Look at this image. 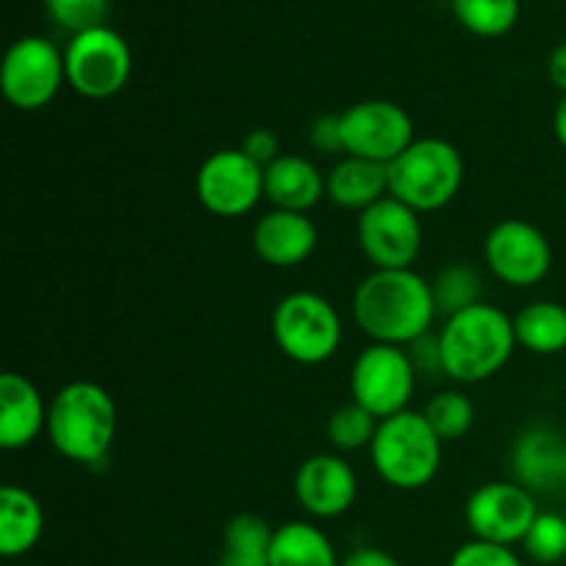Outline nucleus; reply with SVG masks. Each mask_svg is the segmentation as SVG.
<instances>
[{"mask_svg": "<svg viewBox=\"0 0 566 566\" xmlns=\"http://www.w3.org/2000/svg\"><path fill=\"white\" fill-rule=\"evenodd\" d=\"M354 318L374 343L407 348L437 318L431 282L412 269H374L354 291Z\"/></svg>", "mask_w": 566, "mask_h": 566, "instance_id": "obj_1", "label": "nucleus"}, {"mask_svg": "<svg viewBox=\"0 0 566 566\" xmlns=\"http://www.w3.org/2000/svg\"><path fill=\"white\" fill-rule=\"evenodd\" d=\"M446 376L462 385H479L501 374L517 348L514 318L495 304H475L451 315L440 332Z\"/></svg>", "mask_w": 566, "mask_h": 566, "instance_id": "obj_2", "label": "nucleus"}, {"mask_svg": "<svg viewBox=\"0 0 566 566\" xmlns=\"http://www.w3.org/2000/svg\"><path fill=\"white\" fill-rule=\"evenodd\" d=\"M116 403L94 381L61 387L48 409V437L55 451L77 464H97L108 457L116 437Z\"/></svg>", "mask_w": 566, "mask_h": 566, "instance_id": "obj_3", "label": "nucleus"}, {"mask_svg": "<svg viewBox=\"0 0 566 566\" xmlns=\"http://www.w3.org/2000/svg\"><path fill=\"white\" fill-rule=\"evenodd\" d=\"M446 442L431 431L423 412H398L379 420L374 442H370V464L392 490L415 492L434 481L442 464Z\"/></svg>", "mask_w": 566, "mask_h": 566, "instance_id": "obj_4", "label": "nucleus"}, {"mask_svg": "<svg viewBox=\"0 0 566 566\" xmlns=\"http://www.w3.org/2000/svg\"><path fill=\"white\" fill-rule=\"evenodd\" d=\"M390 197L418 213H434L457 199L464 182L462 153L446 138H415L390 166Z\"/></svg>", "mask_w": 566, "mask_h": 566, "instance_id": "obj_5", "label": "nucleus"}, {"mask_svg": "<svg viewBox=\"0 0 566 566\" xmlns=\"http://www.w3.org/2000/svg\"><path fill=\"white\" fill-rule=\"evenodd\" d=\"M274 340L287 359L298 365H321L340 348L343 324L324 296L310 291L287 293L271 318Z\"/></svg>", "mask_w": 566, "mask_h": 566, "instance_id": "obj_6", "label": "nucleus"}, {"mask_svg": "<svg viewBox=\"0 0 566 566\" xmlns=\"http://www.w3.org/2000/svg\"><path fill=\"white\" fill-rule=\"evenodd\" d=\"M352 401L368 409L379 420L407 412L418 374L407 348L370 343L352 365Z\"/></svg>", "mask_w": 566, "mask_h": 566, "instance_id": "obj_7", "label": "nucleus"}, {"mask_svg": "<svg viewBox=\"0 0 566 566\" xmlns=\"http://www.w3.org/2000/svg\"><path fill=\"white\" fill-rule=\"evenodd\" d=\"M66 83L88 99L114 97L133 72V53L125 39L108 25L77 33L64 53Z\"/></svg>", "mask_w": 566, "mask_h": 566, "instance_id": "obj_8", "label": "nucleus"}, {"mask_svg": "<svg viewBox=\"0 0 566 566\" xmlns=\"http://www.w3.org/2000/svg\"><path fill=\"white\" fill-rule=\"evenodd\" d=\"M66 81L64 55L50 39L22 36L6 53L0 66L3 97L20 111H39L59 94Z\"/></svg>", "mask_w": 566, "mask_h": 566, "instance_id": "obj_9", "label": "nucleus"}, {"mask_svg": "<svg viewBox=\"0 0 566 566\" xmlns=\"http://www.w3.org/2000/svg\"><path fill=\"white\" fill-rule=\"evenodd\" d=\"M265 197V169L243 149H219L197 171V199L219 219H241Z\"/></svg>", "mask_w": 566, "mask_h": 566, "instance_id": "obj_10", "label": "nucleus"}, {"mask_svg": "<svg viewBox=\"0 0 566 566\" xmlns=\"http://www.w3.org/2000/svg\"><path fill=\"white\" fill-rule=\"evenodd\" d=\"M357 238L374 269H412L423 249V224L418 210L385 197L359 213Z\"/></svg>", "mask_w": 566, "mask_h": 566, "instance_id": "obj_11", "label": "nucleus"}, {"mask_svg": "<svg viewBox=\"0 0 566 566\" xmlns=\"http://www.w3.org/2000/svg\"><path fill=\"white\" fill-rule=\"evenodd\" d=\"M343 144L352 158L390 166L415 142L412 116L390 99H363L340 114Z\"/></svg>", "mask_w": 566, "mask_h": 566, "instance_id": "obj_12", "label": "nucleus"}, {"mask_svg": "<svg viewBox=\"0 0 566 566\" xmlns=\"http://www.w3.org/2000/svg\"><path fill=\"white\" fill-rule=\"evenodd\" d=\"M539 517L534 495L517 481H492L479 486L464 506V520L473 539L492 545H517L528 536L531 525Z\"/></svg>", "mask_w": 566, "mask_h": 566, "instance_id": "obj_13", "label": "nucleus"}, {"mask_svg": "<svg viewBox=\"0 0 566 566\" xmlns=\"http://www.w3.org/2000/svg\"><path fill=\"white\" fill-rule=\"evenodd\" d=\"M484 258L492 274L512 287H531L553 265L551 241L539 227L523 219L497 221L484 241Z\"/></svg>", "mask_w": 566, "mask_h": 566, "instance_id": "obj_14", "label": "nucleus"}, {"mask_svg": "<svg viewBox=\"0 0 566 566\" xmlns=\"http://www.w3.org/2000/svg\"><path fill=\"white\" fill-rule=\"evenodd\" d=\"M296 501L310 517L335 520L346 514L357 501V473L346 459L335 453H315L304 459L293 481Z\"/></svg>", "mask_w": 566, "mask_h": 566, "instance_id": "obj_15", "label": "nucleus"}, {"mask_svg": "<svg viewBox=\"0 0 566 566\" xmlns=\"http://www.w3.org/2000/svg\"><path fill=\"white\" fill-rule=\"evenodd\" d=\"M512 473L531 495L562 490L566 486V437L547 423L520 431L512 446Z\"/></svg>", "mask_w": 566, "mask_h": 566, "instance_id": "obj_16", "label": "nucleus"}, {"mask_svg": "<svg viewBox=\"0 0 566 566\" xmlns=\"http://www.w3.org/2000/svg\"><path fill=\"white\" fill-rule=\"evenodd\" d=\"M252 247L263 263L274 269H293L315 252L318 230L307 213L274 208L254 224Z\"/></svg>", "mask_w": 566, "mask_h": 566, "instance_id": "obj_17", "label": "nucleus"}, {"mask_svg": "<svg viewBox=\"0 0 566 566\" xmlns=\"http://www.w3.org/2000/svg\"><path fill=\"white\" fill-rule=\"evenodd\" d=\"M48 409L42 392L20 374L0 376V448L22 451L48 429Z\"/></svg>", "mask_w": 566, "mask_h": 566, "instance_id": "obj_18", "label": "nucleus"}, {"mask_svg": "<svg viewBox=\"0 0 566 566\" xmlns=\"http://www.w3.org/2000/svg\"><path fill=\"white\" fill-rule=\"evenodd\" d=\"M326 197V175L302 155H280L265 166V199L276 210L307 213Z\"/></svg>", "mask_w": 566, "mask_h": 566, "instance_id": "obj_19", "label": "nucleus"}, {"mask_svg": "<svg viewBox=\"0 0 566 566\" xmlns=\"http://www.w3.org/2000/svg\"><path fill=\"white\" fill-rule=\"evenodd\" d=\"M326 197L346 210H368L379 199L390 197V175L385 164L346 155L326 175Z\"/></svg>", "mask_w": 566, "mask_h": 566, "instance_id": "obj_20", "label": "nucleus"}, {"mask_svg": "<svg viewBox=\"0 0 566 566\" xmlns=\"http://www.w3.org/2000/svg\"><path fill=\"white\" fill-rule=\"evenodd\" d=\"M44 534L42 503L25 486L6 484L0 490V553L20 558L39 545Z\"/></svg>", "mask_w": 566, "mask_h": 566, "instance_id": "obj_21", "label": "nucleus"}, {"mask_svg": "<svg viewBox=\"0 0 566 566\" xmlns=\"http://www.w3.org/2000/svg\"><path fill=\"white\" fill-rule=\"evenodd\" d=\"M271 566H340V558L324 531L296 520L274 531Z\"/></svg>", "mask_w": 566, "mask_h": 566, "instance_id": "obj_22", "label": "nucleus"}, {"mask_svg": "<svg viewBox=\"0 0 566 566\" xmlns=\"http://www.w3.org/2000/svg\"><path fill=\"white\" fill-rule=\"evenodd\" d=\"M517 346L553 357L566 348V307L558 302H534L514 315Z\"/></svg>", "mask_w": 566, "mask_h": 566, "instance_id": "obj_23", "label": "nucleus"}, {"mask_svg": "<svg viewBox=\"0 0 566 566\" xmlns=\"http://www.w3.org/2000/svg\"><path fill=\"white\" fill-rule=\"evenodd\" d=\"M274 531L258 514H235L224 528V553L219 566H271Z\"/></svg>", "mask_w": 566, "mask_h": 566, "instance_id": "obj_24", "label": "nucleus"}, {"mask_svg": "<svg viewBox=\"0 0 566 566\" xmlns=\"http://www.w3.org/2000/svg\"><path fill=\"white\" fill-rule=\"evenodd\" d=\"M481 293H484L481 274L464 263L446 265V269L431 280V296H434L437 315L442 313L446 318L464 313V310L484 302Z\"/></svg>", "mask_w": 566, "mask_h": 566, "instance_id": "obj_25", "label": "nucleus"}, {"mask_svg": "<svg viewBox=\"0 0 566 566\" xmlns=\"http://www.w3.org/2000/svg\"><path fill=\"white\" fill-rule=\"evenodd\" d=\"M423 418L442 442H457L473 429L475 407L464 392L446 390L437 392V396L426 403Z\"/></svg>", "mask_w": 566, "mask_h": 566, "instance_id": "obj_26", "label": "nucleus"}, {"mask_svg": "<svg viewBox=\"0 0 566 566\" xmlns=\"http://www.w3.org/2000/svg\"><path fill=\"white\" fill-rule=\"evenodd\" d=\"M453 14L475 36H503L517 22L520 0H453Z\"/></svg>", "mask_w": 566, "mask_h": 566, "instance_id": "obj_27", "label": "nucleus"}, {"mask_svg": "<svg viewBox=\"0 0 566 566\" xmlns=\"http://www.w3.org/2000/svg\"><path fill=\"white\" fill-rule=\"evenodd\" d=\"M376 429H379V418L359 407L357 401H348L329 415L326 437L337 451H365L374 442Z\"/></svg>", "mask_w": 566, "mask_h": 566, "instance_id": "obj_28", "label": "nucleus"}, {"mask_svg": "<svg viewBox=\"0 0 566 566\" xmlns=\"http://www.w3.org/2000/svg\"><path fill=\"white\" fill-rule=\"evenodd\" d=\"M525 553L536 564H558L566 558V517L553 512H539L523 539Z\"/></svg>", "mask_w": 566, "mask_h": 566, "instance_id": "obj_29", "label": "nucleus"}, {"mask_svg": "<svg viewBox=\"0 0 566 566\" xmlns=\"http://www.w3.org/2000/svg\"><path fill=\"white\" fill-rule=\"evenodd\" d=\"M50 20L59 28L70 31L72 36L77 33L103 28L108 20L111 0H44Z\"/></svg>", "mask_w": 566, "mask_h": 566, "instance_id": "obj_30", "label": "nucleus"}, {"mask_svg": "<svg viewBox=\"0 0 566 566\" xmlns=\"http://www.w3.org/2000/svg\"><path fill=\"white\" fill-rule=\"evenodd\" d=\"M448 566H523L517 553L506 545H492V542H464L457 553H453Z\"/></svg>", "mask_w": 566, "mask_h": 566, "instance_id": "obj_31", "label": "nucleus"}, {"mask_svg": "<svg viewBox=\"0 0 566 566\" xmlns=\"http://www.w3.org/2000/svg\"><path fill=\"white\" fill-rule=\"evenodd\" d=\"M409 359L415 365V374L418 376H446V365H442V346H440V335H423L418 337L415 343L407 346Z\"/></svg>", "mask_w": 566, "mask_h": 566, "instance_id": "obj_32", "label": "nucleus"}, {"mask_svg": "<svg viewBox=\"0 0 566 566\" xmlns=\"http://www.w3.org/2000/svg\"><path fill=\"white\" fill-rule=\"evenodd\" d=\"M310 147L321 155H337L346 153V144H343V122L340 114H326L310 125Z\"/></svg>", "mask_w": 566, "mask_h": 566, "instance_id": "obj_33", "label": "nucleus"}, {"mask_svg": "<svg viewBox=\"0 0 566 566\" xmlns=\"http://www.w3.org/2000/svg\"><path fill=\"white\" fill-rule=\"evenodd\" d=\"M241 149L243 155H249V158L254 160L258 166H271L276 158H280V138H276L274 130H265V127H254V130H249L247 136H243L241 142Z\"/></svg>", "mask_w": 566, "mask_h": 566, "instance_id": "obj_34", "label": "nucleus"}, {"mask_svg": "<svg viewBox=\"0 0 566 566\" xmlns=\"http://www.w3.org/2000/svg\"><path fill=\"white\" fill-rule=\"evenodd\" d=\"M340 566H401V562L379 547H357L343 558Z\"/></svg>", "mask_w": 566, "mask_h": 566, "instance_id": "obj_35", "label": "nucleus"}, {"mask_svg": "<svg viewBox=\"0 0 566 566\" xmlns=\"http://www.w3.org/2000/svg\"><path fill=\"white\" fill-rule=\"evenodd\" d=\"M547 77L553 81V86L566 94V42L558 44L547 59Z\"/></svg>", "mask_w": 566, "mask_h": 566, "instance_id": "obj_36", "label": "nucleus"}, {"mask_svg": "<svg viewBox=\"0 0 566 566\" xmlns=\"http://www.w3.org/2000/svg\"><path fill=\"white\" fill-rule=\"evenodd\" d=\"M553 133H556L558 144L566 149V94L562 97V103L556 105V114H553Z\"/></svg>", "mask_w": 566, "mask_h": 566, "instance_id": "obj_37", "label": "nucleus"}]
</instances>
